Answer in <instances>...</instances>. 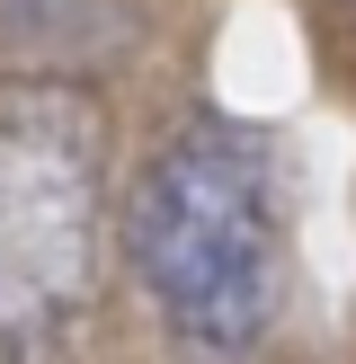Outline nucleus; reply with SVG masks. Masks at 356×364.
I'll return each instance as SVG.
<instances>
[{"instance_id":"nucleus-2","label":"nucleus","mask_w":356,"mask_h":364,"mask_svg":"<svg viewBox=\"0 0 356 364\" xmlns=\"http://www.w3.org/2000/svg\"><path fill=\"white\" fill-rule=\"evenodd\" d=\"M107 134L98 89L9 71L0 80V347H53L98 294L107 258Z\"/></svg>"},{"instance_id":"nucleus-1","label":"nucleus","mask_w":356,"mask_h":364,"mask_svg":"<svg viewBox=\"0 0 356 364\" xmlns=\"http://www.w3.org/2000/svg\"><path fill=\"white\" fill-rule=\"evenodd\" d=\"M125 258L187 355H249L285 311V205L258 134L187 124L125 196Z\"/></svg>"}]
</instances>
